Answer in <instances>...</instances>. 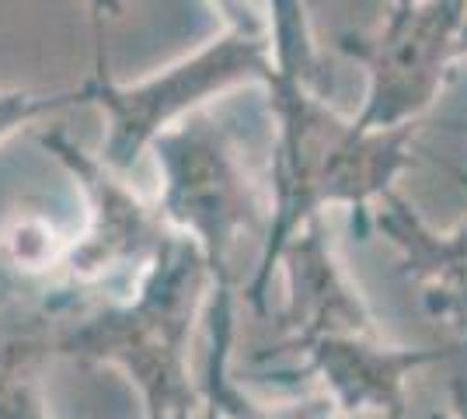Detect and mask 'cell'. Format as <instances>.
I'll return each instance as SVG.
<instances>
[{"mask_svg":"<svg viewBox=\"0 0 467 419\" xmlns=\"http://www.w3.org/2000/svg\"><path fill=\"white\" fill-rule=\"evenodd\" d=\"M213 7L223 15V25H237V28H265V21L258 18L252 0H213Z\"/></svg>","mask_w":467,"mask_h":419,"instance_id":"obj_9","label":"cell"},{"mask_svg":"<svg viewBox=\"0 0 467 419\" xmlns=\"http://www.w3.org/2000/svg\"><path fill=\"white\" fill-rule=\"evenodd\" d=\"M95 99V84L91 78L78 84V88H63V91H25V88H7L0 91V143L18 133L32 122L46 120V116H57L63 109H74V105H91Z\"/></svg>","mask_w":467,"mask_h":419,"instance_id":"obj_6","label":"cell"},{"mask_svg":"<svg viewBox=\"0 0 467 419\" xmlns=\"http://www.w3.org/2000/svg\"><path fill=\"white\" fill-rule=\"evenodd\" d=\"M150 154L161 175V217L192 241L210 269H223L244 235L269 238V179H258L227 120L202 109L157 137Z\"/></svg>","mask_w":467,"mask_h":419,"instance_id":"obj_2","label":"cell"},{"mask_svg":"<svg viewBox=\"0 0 467 419\" xmlns=\"http://www.w3.org/2000/svg\"><path fill=\"white\" fill-rule=\"evenodd\" d=\"M461 0H426L394 11L380 32H342L338 49L367 67V99L356 112L363 130H401L429 101Z\"/></svg>","mask_w":467,"mask_h":419,"instance_id":"obj_4","label":"cell"},{"mask_svg":"<svg viewBox=\"0 0 467 419\" xmlns=\"http://www.w3.org/2000/svg\"><path fill=\"white\" fill-rule=\"evenodd\" d=\"M265 32L273 42V74L265 78L273 116L269 196L273 224L262 252V279L325 206L367 210L388 193L405 164L401 130H363L328 101V70L321 63L304 0H265Z\"/></svg>","mask_w":467,"mask_h":419,"instance_id":"obj_1","label":"cell"},{"mask_svg":"<svg viewBox=\"0 0 467 419\" xmlns=\"http://www.w3.org/2000/svg\"><path fill=\"white\" fill-rule=\"evenodd\" d=\"M39 143L59 168L80 185L88 200V231L70 248V269L80 277H98L105 269L130 262H154L171 241V227L161 210L140 196L126 175L112 172L105 161L84 151L63 130L42 133Z\"/></svg>","mask_w":467,"mask_h":419,"instance_id":"obj_5","label":"cell"},{"mask_svg":"<svg viewBox=\"0 0 467 419\" xmlns=\"http://www.w3.org/2000/svg\"><path fill=\"white\" fill-rule=\"evenodd\" d=\"M4 248L15 266H36V262H53V245H59L53 224L36 214H25V217H11L4 224Z\"/></svg>","mask_w":467,"mask_h":419,"instance_id":"obj_7","label":"cell"},{"mask_svg":"<svg viewBox=\"0 0 467 419\" xmlns=\"http://www.w3.org/2000/svg\"><path fill=\"white\" fill-rule=\"evenodd\" d=\"M273 74V42L265 28H237L206 39L189 57L154 70L150 78L122 84L112 74H91V105L105 116V137L98 158L112 172L130 175L137 161L154 147L157 137L178 122L202 112L213 99L237 84H265Z\"/></svg>","mask_w":467,"mask_h":419,"instance_id":"obj_3","label":"cell"},{"mask_svg":"<svg viewBox=\"0 0 467 419\" xmlns=\"http://www.w3.org/2000/svg\"><path fill=\"white\" fill-rule=\"evenodd\" d=\"M122 15V0H88V18L95 36V74H109V49H105V25Z\"/></svg>","mask_w":467,"mask_h":419,"instance_id":"obj_8","label":"cell"}]
</instances>
